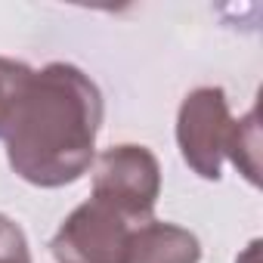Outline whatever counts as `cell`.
Masks as SVG:
<instances>
[{
	"label": "cell",
	"mask_w": 263,
	"mask_h": 263,
	"mask_svg": "<svg viewBox=\"0 0 263 263\" xmlns=\"http://www.w3.org/2000/svg\"><path fill=\"white\" fill-rule=\"evenodd\" d=\"M102 93L71 62L34 71L25 99L7 130V161L31 186L59 189L81 180L96 158Z\"/></svg>",
	"instance_id": "1"
},
{
	"label": "cell",
	"mask_w": 263,
	"mask_h": 263,
	"mask_svg": "<svg viewBox=\"0 0 263 263\" xmlns=\"http://www.w3.org/2000/svg\"><path fill=\"white\" fill-rule=\"evenodd\" d=\"M161 195V164L152 149L121 143L93 158V198L105 201L130 223H149Z\"/></svg>",
	"instance_id": "2"
},
{
	"label": "cell",
	"mask_w": 263,
	"mask_h": 263,
	"mask_svg": "<svg viewBox=\"0 0 263 263\" xmlns=\"http://www.w3.org/2000/svg\"><path fill=\"white\" fill-rule=\"evenodd\" d=\"M232 134V115L223 87H195L177 111V146L183 161L201 180L223 177L226 143Z\"/></svg>",
	"instance_id": "3"
},
{
	"label": "cell",
	"mask_w": 263,
	"mask_h": 263,
	"mask_svg": "<svg viewBox=\"0 0 263 263\" xmlns=\"http://www.w3.org/2000/svg\"><path fill=\"white\" fill-rule=\"evenodd\" d=\"M134 229L137 223L90 195L62 220L50 248L56 263H124Z\"/></svg>",
	"instance_id": "4"
},
{
	"label": "cell",
	"mask_w": 263,
	"mask_h": 263,
	"mask_svg": "<svg viewBox=\"0 0 263 263\" xmlns=\"http://www.w3.org/2000/svg\"><path fill=\"white\" fill-rule=\"evenodd\" d=\"M198 260H201L198 235L155 217L130 232L124 251V263H198Z\"/></svg>",
	"instance_id": "5"
},
{
	"label": "cell",
	"mask_w": 263,
	"mask_h": 263,
	"mask_svg": "<svg viewBox=\"0 0 263 263\" xmlns=\"http://www.w3.org/2000/svg\"><path fill=\"white\" fill-rule=\"evenodd\" d=\"M226 158L245 174L251 186H260V127H257V108H251L241 121H232V134L226 143Z\"/></svg>",
	"instance_id": "6"
},
{
	"label": "cell",
	"mask_w": 263,
	"mask_h": 263,
	"mask_svg": "<svg viewBox=\"0 0 263 263\" xmlns=\"http://www.w3.org/2000/svg\"><path fill=\"white\" fill-rule=\"evenodd\" d=\"M34 78V68L19 62V59H7L0 56V140L7 137V130L19 111V102L28 93V84Z\"/></svg>",
	"instance_id": "7"
},
{
	"label": "cell",
	"mask_w": 263,
	"mask_h": 263,
	"mask_svg": "<svg viewBox=\"0 0 263 263\" xmlns=\"http://www.w3.org/2000/svg\"><path fill=\"white\" fill-rule=\"evenodd\" d=\"M0 263H31L25 232L7 214H0Z\"/></svg>",
	"instance_id": "8"
}]
</instances>
